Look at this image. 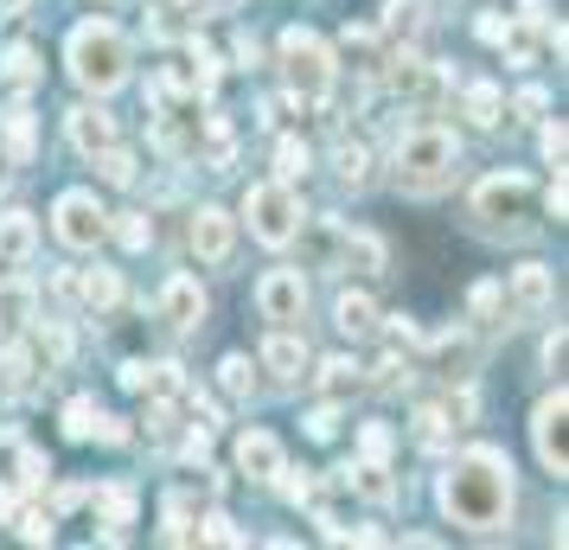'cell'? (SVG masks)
I'll return each instance as SVG.
<instances>
[{
	"label": "cell",
	"instance_id": "1",
	"mask_svg": "<svg viewBox=\"0 0 569 550\" xmlns=\"http://www.w3.org/2000/svg\"><path fill=\"white\" fill-rule=\"evenodd\" d=\"M441 512L467 531H499L512 519V461L499 448H467L441 473Z\"/></svg>",
	"mask_w": 569,
	"mask_h": 550
},
{
	"label": "cell",
	"instance_id": "2",
	"mask_svg": "<svg viewBox=\"0 0 569 550\" xmlns=\"http://www.w3.org/2000/svg\"><path fill=\"white\" fill-rule=\"evenodd\" d=\"M64 64H71V78L83 90L109 97V90L129 83V39H122V27H109V20H83L71 32V46H64Z\"/></svg>",
	"mask_w": 569,
	"mask_h": 550
},
{
	"label": "cell",
	"instance_id": "3",
	"mask_svg": "<svg viewBox=\"0 0 569 550\" xmlns=\"http://www.w3.org/2000/svg\"><path fill=\"white\" fill-rule=\"evenodd\" d=\"M467 218H473L480 237H525L531 218H538V186L525 180V173H492V180L473 186Z\"/></svg>",
	"mask_w": 569,
	"mask_h": 550
},
{
	"label": "cell",
	"instance_id": "4",
	"mask_svg": "<svg viewBox=\"0 0 569 550\" xmlns=\"http://www.w3.org/2000/svg\"><path fill=\"white\" fill-rule=\"evenodd\" d=\"M455 167H461V141L448 129H410L390 154V173L403 192H441L455 180Z\"/></svg>",
	"mask_w": 569,
	"mask_h": 550
},
{
	"label": "cell",
	"instance_id": "5",
	"mask_svg": "<svg viewBox=\"0 0 569 550\" xmlns=\"http://www.w3.org/2000/svg\"><path fill=\"white\" fill-rule=\"evenodd\" d=\"M243 218H250V237L269 243V250H288L301 237V199L288 180H257L243 192Z\"/></svg>",
	"mask_w": 569,
	"mask_h": 550
},
{
	"label": "cell",
	"instance_id": "6",
	"mask_svg": "<svg viewBox=\"0 0 569 550\" xmlns=\"http://www.w3.org/2000/svg\"><path fill=\"white\" fill-rule=\"evenodd\" d=\"M282 64H288V83H295L308 103L333 90V58H327V46H320V32L288 27V32H282Z\"/></svg>",
	"mask_w": 569,
	"mask_h": 550
},
{
	"label": "cell",
	"instance_id": "7",
	"mask_svg": "<svg viewBox=\"0 0 569 550\" xmlns=\"http://www.w3.org/2000/svg\"><path fill=\"white\" fill-rule=\"evenodd\" d=\"M52 231L64 250H97L109 231V211L97 206V192H58L52 206Z\"/></svg>",
	"mask_w": 569,
	"mask_h": 550
},
{
	"label": "cell",
	"instance_id": "8",
	"mask_svg": "<svg viewBox=\"0 0 569 550\" xmlns=\"http://www.w3.org/2000/svg\"><path fill=\"white\" fill-rule=\"evenodd\" d=\"M531 442H538L543 473H557V480H563V473H569V397H563V384L531 410Z\"/></svg>",
	"mask_w": 569,
	"mask_h": 550
},
{
	"label": "cell",
	"instance_id": "9",
	"mask_svg": "<svg viewBox=\"0 0 569 550\" xmlns=\"http://www.w3.org/2000/svg\"><path fill=\"white\" fill-rule=\"evenodd\" d=\"M257 308H262V320L295 327V320L308 314V282H301V269H269L257 282Z\"/></svg>",
	"mask_w": 569,
	"mask_h": 550
},
{
	"label": "cell",
	"instance_id": "10",
	"mask_svg": "<svg viewBox=\"0 0 569 550\" xmlns=\"http://www.w3.org/2000/svg\"><path fill=\"white\" fill-rule=\"evenodd\" d=\"M231 243H237V218L218 206H199L192 211V257L199 262H231Z\"/></svg>",
	"mask_w": 569,
	"mask_h": 550
},
{
	"label": "cell",
	"instance_id": "11",
	"mask_svg": "<svg viewBox=\"0 0 569 550\" xmlns=\"http://www.w3.org/2000/svg\"><path fill=\"white\" fill-rule=\"evenodd\" d=\"M160 320L180 327V333H192V327L206 320V289H199L192 276H173V282L160 289Z\"/></svg>",
	"mask_w": 569,
	"mask_h": 550
},
{
	"label": "cell",
	"instance_id": "12",
	"mask_svg": "<svg viewBox=\"0 0 569 550\" xmlns=\"http://www.w3.org/2000/svg\"><path fill=\"white\" fill-rule=\"evenodd\" d=\"M237 468L250 473V480H276V468H282V442H276L269 429L237 436Z\"/></svg>",
	"mask_w": 569,
	"mask_h": 550
},
{
	"label": "cell",
	"instance_id": "13",
	"mask_svg": "<svg viewBox=\"0 0 569 550\" xmlns=\"http://www.w3.org/2000/svg\"><path fill=\"white\" fill-rule=\"evenodd\" d=\"M64 134H71V148H78V154H97V148H109V141H116V122H109L103 109H71V122H64Z\"/></svg>",
	"mask_w": 569,
	"mask_h": 550
},
{
	"label": "cell",
	"instance_id": "14",
	"mask_svg": "<svg viewBox=\"0 0 569 550\" xmlns=\"http://www.w3.org/2000/svg\"><path fill=\"white\" fill-rule=\"evenodd\" d=\"M32 250H39V224H32V211H7V218H0V257L27 262Z\"/></svg>",
	"mask_w": 569,
	"mask_h": 550
},
{
	"label": "cell",
	"instance_id": "15",
	"mask_svg": "<svg viewBox=\"0 0 569 550\" xmlns=\"http://www.w3.org/2000/svg\"><path fill=\"white\" fill-rule=\"evenodd\" d=\"M262 366L276 371V378H301V366H308V346L295 340V327H276V340L262 346Z\"/></svg>",
	"mask_w": 569,
	"mask_h": 550
},
{
	"label": "cell",
	"instance_id": "16",
	"mask_svg": "<svg viewBox=\"0 0 569 550\" xmlns=\"http://www.w3.org/2000/svg\"><path fill=\"white\" fill-rule=\"evenodd\" d=\"M346 487L359 499H371V506H390L397 499V480H390L385 461H359V468H346Z\"/></svg>",
	"mask_w": 569,
	"mask_h": 550
},
{
	"label": "cell",
	"instance_id": "17",
	"mask_svg": "<svg viewBox=\"0 0 569 550\" xmlns=\"http://www.w3.org/2000/svg\"><path fill=\"white\" fill-rule=\"evenodd\" d=\"M339 257H346V269H365V276H385V243H378V237L371 231H346L339 237Z\"/></svg>",
	"mask_w": 569,
	"mask_h": 550
},
{
	"label": "cell",
	"instance_id": "18",
	"mask_svg": "<svg viewBox=\"0 0 569 550\" xmlns=\"http://www.w3.org/2000/svg\"><path fill=\"white\" fill-rule=\"evenodd\" d=\"M512 294H518V308L543 314V308H550V294H557V282H550V269H543V262H525V269L512 276Z\"/></svg>",
	"mask_w": 569,
	"mask_h": 550
},
{
	"label": "cell",
	"instance_id": "19",
	"mask_svg": "<svg viewBox=\"0 0 569 550\" xmlns=\"http://www.w3.org/2000/svg\"><path fill=\"white\" fill-rule=\"evenodd\" d=\"M78 294L90 308H116V301H122V276H116V269H83Z\"/></svg>",
	"mask_w": 569,
	"mask_h": 550
},
{
	"label": "cell",
	"instance_id": "20",
	"mask_svg": "<svg viewBox=\"0 0 569 550\" xmlns=\"http://www.w3.org/2000/svg\"><path fill=\"white\" fill-rule=\"evenodd\" d=\"M333 320H339V333H371L378 327V308H371V294H339Z\"/></svg>",
	"mask_w": 569,
	"mask_h": 550
},
{
	"label": "cell",
	"instance_id": "21",
	"mask_svg": "<svg viewBox=\"0 0 569 550\" xmlns=\"http://www.w3.org/2000/svg\"><path fill=\"white\" fill-rule=\"evenodd\" d=\"M499 116H506L499 90H492V83H473V90H467V122H473V129H499Z\"/></svg>",
	"mask_w": 569,
	"mask_h": 550
},
{
	"label": "cell",
	"instance_id": "22",
	"mask_svg": "<svg viewBox=\"0 0 569 550\" xmlns=\"http://www.w3.org/2000/svg\"><path fill=\"white\" fill-rule=\"evenodd\" d=\"M333 173H339V186H352V192H359V186H371V154H365L359 141H346V148L333 154Z\"/></svg>",
	"mask_w": 569,
	"mask_h": 550
},
{
	"label": "cell",
	"instance_id": "23",
	"mask_svg": "<svg viewBox=\"0 0 569 550\" xmlns=\"http://www.w3.org/2000/svg\"><path fill=\"white\" fill-rule=\"evenodd\" d=\"M90 160H97V173H103L109 186H134V154H129V148H116V141H109V148H97Z\"/></svg>",
	"mask_w": 569,
	"mask_h": 550
},
{
	"label": "cell",
	"instance_id": "24",
	"mask_svg": "<svg viewBox=\"0 0 569 550\" xmlns=\"http://www.w3.org/2000/svg\"><path fill=\"white\" fill-rule=\"evenodd\" d=\"M422 7H429V0H390V7H385V32L410 39V32L422 27Z\"/></svg>",
	"mask_w": 569,
	"mask_h": 550
},
{
	"label": "cell",
	"instance_id": "25",
	"mask_svg": "<svg viewBox=\"0 0 569 550\" xmlns=\"http://www.w3.org/2000/svg\"><path fill=\"white\" fill-rule=\"evenodd\" d=\"M116 237H122L129 250H148V243H154V218H141V211H122V218H116Z\"/></svg>",
	"mask_w": 569,
	"mask_h": 550
},
{
	"label": "cell",
	"instance_id": "26",
	"mask_svg": "<svg viewBox=\"0 0 569 550\" xmlns=\"http://www.w3.org/2000/svg\"><path fill=\"white\" fill-rule=\"evenodd\" d=\"M7 141H13V154H20V160L32 154V109H27V103L7 109Z\"/></svg>",
	"mask_w": 569,
	"mask_h": 550
},
{
	"label": "cell",
	"instance_id": "27",
	"mask_svg": "<svg viewBox=\"0 0 569 550\" xmlns=\"http://www.w3.org/2000/svg\"><path fill=\"white\" fill-rule=\"evenodd\" d=\"M97 506H103L109 524H129L134 519V493H129V487H103V493H97Z\"/></svg>",
	"mask_w": 569,
	"mask_h": 550
},
{
	"label": "cell",
	"instance_id": "28",
	"mask_svg": "<svg viewBox=\"0 0 569 550\" xmlns=\"http://www.w3.org/2000/svg\"><path fill=\"white\" fill-rule=\"evenodd\" d=\"M301 173H308V148H301V141H282V148H276V180H301Z\"/></svg>",
	"mask_w": 569,
	"mask_h": 550
},
{
	"label": "cell",
	"instance_id": "29",
	"mask_svg": "<svg viewBox=\"0 0 569 550\" xmlns=\"http://www.w3.org/2000/svg\"><path fill=\"white\" fill-rule=\"evenodd\" d=\"M64 429H71L78 442H90V436H97V403H90V397H78V403L64 410Z\"/></svg>",
	"mask_w": 569,
	"mask_h": 550
},
{
	"label": "cell",
	"instance_id": "30",
	"mask_svg": "<svg viewBox=\"0 0 569 550\" xmlns=\"http://www.w3.org/2000/svg\"><path fill=\"white\" fill-rule=\"evenodd\" d=\"M327 391L333 397H346V391H359V366H352V359H327Z\"/></svg>",
	"mask_w": 569,
	"mask_h": 550
},
{
	"label": "cell",
	"instance_id": "31",
	"mask_svg": "<svg viewBox=\"0 0 569 550\" xmlns=\"http://www.w3.org/2000/svg\"><path fill=\"white\" fill-rule=\"evenodd\" d=\"M199 538H206V544H243V531H237V524L224 519V512H211V519H199Z\"/></svg>",
	"mask_w": 569,
	"mask_h": 550
},
{
	"label": "cell",
	"instance_id": "32",
	"mask_svg": "<svg viewBox=\"0 0 569 550\" xmlns=\"http://www.w3.org/2000/svg\"><path fill=\"white\" fill-rule=\"evenodd\" d=\"M218 64H224L218 52H192V71H186V83H192V90H211V83H218Z\"/></svg>",
	"mask_w": 569,
	"mask_h": 550
},
{
	"label": "cell",
	"instance_id": "33",
	"mask_svg": "<svg viewBox=\"0 0 569 550\" xmlns=\"http://www.w3.org/2000/svg\"><path fill=\"white\" fill-rule=\"evenodd\" d=\"M39 78V58L27 52V46H13V52H7V83H32Z\"/></svg>",
	"mask_w": 569,
	"mask_h": 550
},
{
	"label": "cell",
	"instance_id": "34",
	"mask_svg": "<svg viewBox=\"0 0 569 550\" xmlns=\"http://www.w3.org/2000/svg\"><path fill=\"white\" fill-rule=\"evenodd\" d=\"M276 487H282V499H288V506H301V499L313 493V480H308V473H288V461L276 468Z\"/></svg>",
	"mask_w": 569,
	"mask_h": 550
},
{
	"label": "cell",
	"instance_id": "35",
	"mask_svg": "<svg viewBox=\"0 0 569 550\" xmlns=\"http://www.w3.org/2000/svg\"><path fill=\"white\" fill-rule=\"evenodd\" d=\"M218 371H224V391H231V397H250V359H237V352H231Z\"/></svg>",
	"mask_w": 569,
	"mask_h": 550
},
{
	"label": "cell",
	"instance_id": "36",
	"mask_svg": "<svg viewBox=\"0 0 569 550\" xmlns=\"http://www.w3.org/2000/svg\"><path fill=\"white\" fill-rule=\"evenodd\" d=\"M20 538H27V544H52V512H27V519H20Z\"/></svg>",
	"mask_w": 569,
	"mask_h": 550
},
{
	"label": "cell",
	"instance_id": "37",
	"mask_svg": "<svg viewBox=\"0 0 569 550\" xmlns=\"http://www.w3.org/2000/svg\"><path fill=\"white\" fill-rule=\"evenodd\" d=\"M359 448H365V461H390V429H378V422H371V429L359 436Z\"/></svg>",
	"mask_w": 569,
	"mask_h": 550
},
{
	"label": "cell",
	"instance_id": "38",
	"mask_svg": "<svg viewBox=\"0 0 569 550\" xmlns=\"http://www.w3.org/2000/svg\"><path fill=\"white\" fill-rule=\"evenodd\" d=\"M563 148H569L563 122H543V160H550V167H563Z\"/></svg>",
	"mask_w": 569,
	"mask_h": 550
},
{
	"label": "cell",
	"instance_id": "39",
	"mask_svg": "<svg viewBox=\"0 0 569 550\" xmlns=\"http://www.w3.org/2000/svg\"><path fill=\"white\" fill-rule=\"evenodd\" d=\"M333 429H339V410H333V403H327V410H313V417H308V436H313V442H327Z\"/></svg>",
	"mask_w": 569,
	"mask_h": 550
},
{
	"label": "cell",
	"instance_id": "40",
	"mask_svg": "<svg viewBox=\"0 0 569 550\" xmlns=\"http://www.w3.org/2000/svg\"><path fill=\"white\" fill-rule=\"evenodd\" d=\"M467 308H473V314H492V308H499V282H480V289L467 294Z\"/></svg>",
	"mask_w": 569,
	"mask_h": 550
},
{
	"label": "cell",
	"instance_id": "41",
	"mask_svg": "<svg viewBox=\"0 0 569 550\" xmlns=\"http://www.w3.org/2000/svg\"><path fill=\"white\" fill-rule=\"evenodd\" d=\"M148 384H154V366H141V359L122 366V391H148Z\"/></svg>",
	"mask_w": 569,
	"mask_h": 550
},
{
	"label": "cell",
	"instance_id": "42",
	"mask_svg": "<svg viewBox=\"0 0 569 550\" xmlns=\"http://www.w3.org/2000/svg\"><path fill=\"white\" fill-rule=\"evenodd\" d=\"M20 480H27V487H39V480H46V454L20 448Z\"/></svg>",
	"mask_w": 569,
	"mask_h": 550
},
{
	"label": "cell",
	"instance_id": "43",
	"mask_svg": "<svg viewBox=\"0 0 569 550\" xmlns=\"http://www.w3.org/2000/svg\"><path fill=\"white\" fill-rule=\"evenodd\" d=\"M506 32H512V27H506V20H499V13H487V20H480V39H487V46H499V39H506Z\"/></svg>",
	"mask_w": 569,
	"mask_h": 550
},
{
	"label": "cell",
	"instance_id": "44",
	"mask_svg": "<svg viewBox=\"0 0 569 550\" xmlns=\"http://www.w3.org/2000/svg\"><path fill=\"white\" fill-rule=\"evenodd\" d=\"M543 366H563V327H557V333L543 340Z\"/></svg>",
	"mask_w": 569,
	"mask_h": 550
},
{
	"label": "cell",
	"instance_id": "45",
	"mask_svg": "<svg viewBox=\"0 0 569 550\" xmlns=\"http://www.w3.org/2000/svg\"><path fill=\"white\" fill-rule=\"evenodd\" d=\"M7 180H13V167H7V154H0V192H7Z\"/></svg>",
	"mask_w": 569,
	"mask_h": 550
}]
</instances>
